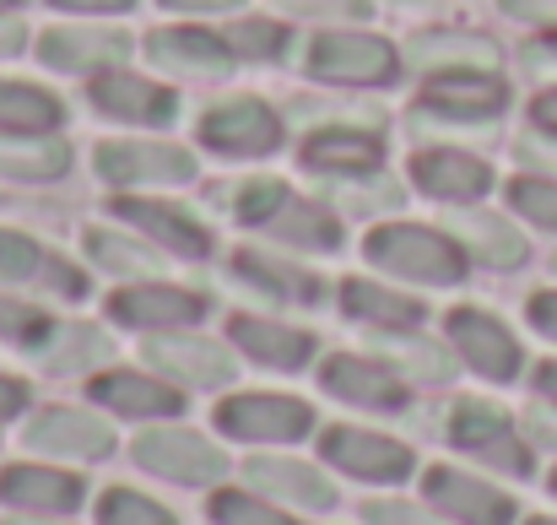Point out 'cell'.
<instances>
[{"label": "cell", "mask_w": 557, "mask_h": 525, "mask_svg": "<svg viewBox=\"0 0 557 525\" xmlns=\"http://www.w3.org/2000/svg\"><path fill=\"white\" fill-rule=\"evenodd\" d=\"M531 525H557V521H531Z\"/></svg>", "instance_id": "cell-52"}, {"label": "cell", "mask_w": 557, "mask_h": 525, "mask_svg": "<svg viewBox=\"0 0 557 525\" xmlns=\"http://www.w3.org/2000/svg\"><path fill=\"white\" fill-rule=\"evenodd\" d=\"M428 103L444 109V114L476 120V114H498L509 103V87L498 76H482V71H444V76L428 82Z\"/></svg>", "instance_id": "cell-11"}, {"label": "cell", "mask_w": 557, "mask_h": 525, "mask_svg": "<svg viewBox=\"0 0 557 525\" xmlns=\"http://www.w3.org/2000/svg\"><path fill=\"white\" fill-rule=\"evenodd\" d=\"M309 71L325 82H389L395 76V49L384 38H352V33H325L309 49Z\"/></svg>", "instance_id": "cell-3"}, {"label": "cell", "mask_w": 557, "mask_h": 525, "mask_svg": "<svg viewBox=\"0 0 557 525\" xmlns=\"http://www.w3.org/2000/svg\"><path fill=\"white\" fill-rule=\"evenodd\" d=\"M411 174L417 184L428 190V195H438V200H476V195H487V163H476V158H466V152H422L417 163H411Z\"/></svg>", "instance_id": "cell-12"}, {"label": "cell", "mask_w": 557, "mask_h": 525, "mask_svg": "<svg viewBox=\"0 0 557 525\" xmlns=\"http://www.w3.org/2000/svg\"><path fill=\"white\" fill-rule=\"evenodd\" d=\"M536 390L557 401V363H542V368H536Z\"/></svg>", "instance_id": "cell-50"}, {"label": "cell", "mask_w": 557, "mask_h": 525, "mask_svg": "<svg viewBox=\"0 0 557 525\" xmlns=\"http://www.w3.org/2000/svg\"><path fill=\"white\" fill-rule=\"evenodd\" d=\"M114 320L125 326H189L200 320V298L180 288H125L114 293Z\"/></svg>", "instance_id": "cell-16"}, {"label": "cell", "mask_w": 557, "mask_h": 525, "mask_svg": "<svg viewBox=\"0 0 557 525\" xmlns=\"http://www.w3.org/2000/svg\"><path fill=\"white\" fill-rule=\"evenodd\" d=\"M325 455L352 472V477H369V483H400L411 472V450L395 444V439H379V434H352V428H336L325 434Z\"/></svg>", "instance_id": "cell-9"}, {"label": "cell", "mask_w": 557, "mask_h": 525, "mask_svg": "<svg viewBox=\"0 0 557 525\" xmlns=\"http://www.w3.org/2000/svg\"><path fill=\"white\" fill-rule=\"evenodd\" d=\"M249 477H255L260 488H271V493L298 499V504H314V510H325V504H331V488H325L314 472L293 466V461H255V466H249Z\"/></svg>", "instance_id": "cell-27"}, {"label": "cell", "mask_w": 557, "mask_h": 525, "mask_svg": "<svg viewBox=\"0 0 557 525\" xmlns=\"http://www.w3.org/2000/svg\"><path fill=\"white\" fill-rule=\"evenodd\" d=\"M449 337H455V347L466 352V363L482 368L487 379H515V374H520V347H515V337H509L493 315H482V309H455V315H449Z\"/></svg>", "instance_id": "cell-7"}, {"label": "cell", "mask_w": 557, "mask_h": 525, "mask_svg": "<svg viewBox=\"0 0 557 525\" xmlns=\"http://www.w3.org/2000/svg\"><path fill=\"white\" fill-rule=\"evenodd\" d=\"M233 342L249 352V357L271 363V368H298V363H309V352H314L309 337H298V331H287V326H271V320H233Z\"/></svg>", "instance_id": "cell-22"}, {"label": "cell", "mask_w": 557, "mask_h": 525, "mask_svg": "<svg viewBox=\"0 0 557 525\" xmlns=\"http://www.w3.org/2000/svg\"><path fill=\"white\" fill-rule=\"evenodd\" d=\"M152 60L174 65V71H200V76H216L227 71V44L211 38V33H195V27H180V33H152L147 38Z\"/></svg>", "instance_id": "cell-20"}, {"label": "cell", "mask_w": 557, "mask_h": 525, "mask_svg": "<svg viewBox=\"0 0 557 525\" xmlns=\"http://www.w3.org/2000/svg\"><path fill=\"white\" fill-rule=\"evenodd\" d=\"M531 326L557 342V293H536V298H531Z\"/></svg>", "instance_id": "cell-43"}, {"label": "cell", "mask_w": 557, "mask_h": 525, "mask_svg": "<svg viewBox=\"0 0 557 525\" xmlns=\"http://www.w3.org/2000/svg\"><path fill=\"white\" fill-rule=\"evenodd\" d=\"M65 163H71V152L60 142H49V136H38V142H5L0 147V174H11V179L65 174Z\"/></svg>", "instance_id": "cell-28"}, {"label": "cell", "mask_w": 557, "mask_h": 525, "mask_svg": "<svg viewBox=\"0 0 557 525\" xmlns=\"http://www.w3.org/2000/svg\"><path fill=\"white\" fill-rule=\"evenodd\" d=\"M5 5H11V0H0V11H5Z\"/></svg>", "instance_id": "cell-54"}, {"label": "cell", "mask_w": 557, "mask_h": 525, "mask_svg": "<svg viewBox=\"0 0 557 525\" xmlns=\"http://www.w3.org/2000/svg\"><path fill=\"white\" fill-rule=\"evenodd\" d=\"M103 352V337L98 331H65V352H54V357H44V363H54V368H71V363H87V357H98Z\"/></svg>", "instance_id": "cell-39"}, {"label": "cell", "mask_w": 557, "mask_h": 525, "mask_svg": "<svg viewBox=\"0 0 557 525\" xmlns=\"http://www.w3.org/2000/svg\"><path fill=\"white\" fill-rule=\"evenodd\" d=\"M152 363L180 374V379H195V384H222L227 379V357L206 342H152Z\"/></svg>", "instance_id": "cell-25"}, {"label": "cell", "mask_w": 557, "mask_h": 525, "mask_svg": "<svg viewBox=\"0 0 557 525\" xmlns=\"http://www.w3.org/2000/svg\"><path fill=\"white\" fill-rule=\"evenodd\" d=\"M271 228L282 233V239H293V244H314V249H336V222L325 217V211H309V206H287L282 200V211L271 217Z\"/></svg>", "instance_id": "cell-30"}, {"label": "cell", "mask_w": 557, "mask_h": 525, "mask_svg": "<svg viewBox=\"0 0 557 525\" xmlns=\"http://www.w3.org/2000/svg\"><path fill=\"white\" fill-rule=\"evenodd\" d=\"M22 401H27V390H22L16 379H0V417H11Z\"/></svg>", "instance_id": "cell-46"}, {"label": "cell", "mask_w": 557, "mask_h": 525, "mask_svg": "<svg viewBox=\"0 0 557 525\" xmlns=\"http://www.w3.org/2000/svg\"><path fill=\"white\" fill-rule=\"evenodd\" d=\"M553 493H557V472H553Z\"/></svg>", "instance_id": "cell-53"}, {"label": "cell", "mask_w": 557, "mask_h": 525, "mask_svg": "<svg viewBox=\"0 0 557 525\" xmlns=\"http://www.w3.org/2000/svg\"><path fill=\"white\" fill-rule=\"evenodd\" d=\"M49 260H44V249L33 244V239H22V233H5L0 228V277H38Z\"/></svg>", "instance_id": "cell-34"}, {"label": "cell", "mask_w": 557, "mask_h": 525, "mask_svg": "<svg viewBox=\"0 0 557 525\" xmlns=\"http://www.w3.org/2000/svg\"><path fill=\"white\" fill-rule=\"evenodd\" d=\"M287 5L314 11V16H363V11H369L363 0H287Z\"/></svg>", "instance_id": "cell-41"}, {"label": "cell", "mask_w": 557, "mask_h": 525, "mask_svg": "<svg viewBox=\"0 0 557 525\" xmlns=\"http://www.w3.org/2000/svg\"><path fill=\"white\" fill-rule=\"evenodd\" d=\"M369 521L373 525H422L417 510H406V504H369Z\"/></svg>", "instance_id": "cell-44"}, {"label": "cell", "mask_w": 557, "mask_h": 525, "mask_svg": "<svg viewBox=\"0 0 557 525\" xmlns=\"http://www.w3.org/2000/svg\"><path fill=\"white\" fill-rule=\"evenodd\" d=\"M449 439L460 444V450H471V455H482V461H493V466H504V472H531V450L515 439V428H509V417L498 412V406H482V401H460L455 406V417H449Z\"/></svg>", "instance_id": "cell-2"}, {"label": "cell", "mask_w": 557, "mask_h": 525, "mask_svg": "<svg viewBox=\"0 0 557 525\" xmlns=\"http://www.w3.org/2000/svg\"><path fill=\"white\" fill-rule=\"evenodd\" d=\"M38 54L54 71H103V65L131 54V38L125 33H92V27H54V33H44Z\"/></svg>", "instance_id": "cell-10"}, {"label": "cell", "mask_w": 557, "mask_h": 525, "mask_svg": "<svg viewBox=\"0 0 557 525\" xmlns=\"http://www.w3.org/2000/svg\"><path fill=\"white\" fill-rule=\"evenodd\" d=\"M553 271H557V260H553Z\"/></svg>", "instance_id": "cell-55"}, {"label": "cell", "mask_w": 557, "mask_h": 525, "mask_svg": "<svg viewBox=\"0 0 557 525\" xmlns=\"http://www.w3.org/2000/svg\"><path fill=\"white\" fill-rule=\"evenodd\" d=\"M0 331L27 342V337H38V331H44V315H38V309H22V304H5V298H0Z\"/></svg>", "instance_id": "cell-40"}, {"label": "cell", "mask_w": 557, "mask_h": 525, "mask_svg": "<svg viewBox=\"0 0 557 525\" xmlns=\"http://www.w3.org/2000/svg\"><path fill=\"white\" fill-rule=\"evenodd\" d=\"M27 444L54 450V455H103V450H109V428L92 423L87 412L54 406V412H44V417L27 428Z\"/></svg>", "instance_id": "cell-15"}, {"label": "cell", "mask_w": 557, "mask_h": 525, "mask_svg": "<svg viewBox=\"0 0 557 525\" xmlns=\"http://www.w3.org/2000/svg\"><path fill=\"white\" fill-rule=\"evenodd\" d=\"M0 125L5 131H54L60 125V103L38 87H22V82H0Z\"/></svg>", "instance_id": "cell-24"}, {"label": "cell", "mask_w": 557, "mask_h": 525, "mask_svg": "<svg viewBox=\"0 0 557 525\" xmlns=\"http://www.w3.org/2000/svg\"><path fill=\"white\" fill-rule=\"evenodd\" d=\"M0 499L5 504H22V510H76L82 499V483L65 477V472H49V466H11L0 472Z\"/></svg>", "instance_id": "cell-14"}, {"label": "cell", "mask_w": 557, "mask_h": 525, "mask_svg": "<svg viewBox=\"0 0 557 525\" xmlns=\"http://www.w3.org/2000/svg\"><path fill=\"white\" fill-rule=\"evenodd\" d=\"M222 44H249L244 54H276L282 27H276V22H244V27H227V38H222Z\"/></svg>", "instance_id": "cell-38"}, {"label": "cell", "mask_w": 557, "mask_h": 525, "mask_svg": "<svg viewBox=\"0 0 557 525\" xmlns=\"http://www.w3.org/2000/svg\"><path fill=\"white\" fill-rule=\"evenodd\" d=\"M54 5H71V11H125L131 0H54Z\"/></svg>", "instance_id": "cell-47"}, {"label": "cell", "mask_w": 557, "mask_h": 525, "mask_svg": "<svg viewBox=\"0 0 557 525\" xmlns=\"http://www.w3.org/2000/svg\"><path fill=\"white\" fill-rule=\"evenodd\" d=\"M379 158H384V147L373 136H363V131H325V136H314L304 147V163H314V169H347V174H373Z\"/></svg>", "instance_id": "cell-23"}, {"label": "cell", "mask_w": 557, "mask_h": 525, "mask_svg": "<svg viewBox=\"0 0 557 525\" xmlns=\"http://www.w3.org/2000/svg\"><path fill=\"white\" fill-rule=\"evenodd\" d=\"M325 384L342 401H358V406H400V379L384 374L369 357H331L325 363Z\"/></svg>", "instance_id": "cell-17"}, {"label": "cell", "mask_w": 557, "mask_h": 525, "mask_svg": "<svg viewBox=\"0 0 557 525\" xmlns=\"http://www.w3.org/2000/svg\"><path fill=\"white\" fill-rule=\"evenodd\" d=\"M92 395L114 412H131V417H169L180 412V395L158 379H141V374H98L92 379Z\"/></svg>", "instance_id": "cell-18"}, {"label": "cell", "mask_w": 557, "mask_h": 525, "mask_svg": "<svg viewBox=\"0 0 557 525\" xmlns=\"http://www.w3.org/2000/svg\"><path fill=\"white\" fill-rule=\"evenodd\" d=\"M553 44H557V38H553Z\"/></svg>", "instance_id": "cell-56"}, {"label": "cell", "mask_w": 557, "mask_h": 525, "mask_svg": "<svg viewBox=\"0 0 557 525\" xmlns=\"http://www.w3.org/2000/svg\"><path fill=\"white\" fill-rule=\"evenodd\" d=\"M92 103L120 114V120H147V125H163L174 114V93H163L152 82H136V76H114V71L92 76Z\"/></svg>", "instance_id": "cell-13"}, {"label": "cell", "mask_w": 557, "mask_h": 525, "mask_svg": "<svg viewBox=\"0 0 557 525\" xmlns=\"http://www.w3.org/2000/svg\"><path fill=\"white\" fill-rule=\"evenodd\" d=\"M369 255L411 282H460L466 277L460 244H449L444 233H428V228H379L369 233Z\"/></svg>", "instance_id": "cell-1"}, {"label": "cell", "mask_w": 557, "mask_h": 525, "mask_svg": "<svg viewBox=\"0 0 557 525\" xmlns=\"http://www.w3.org/2000/svg\"><path fill=\"white\" fill-rule=\"evenodd\" d=\"M136 461L158 477H174V483H211L222 477V455L195 439V434H147L136 439Z\"/></svg>", "instance_id": "cell-8"}, {"label": "cell", "mask_w": 557, "mask_h": 525, "mask_svg": "<svg viewBox=\"0 0 557 525\" xmlns=\"http://www.w3.org/2000/svg\"><path fill=\"white\" fill-rule=\"evenodd\" d=\"M466 222V239L482 249L487 266H520L525 260V239L515 228H504L498 217H460Z\"/></svg>", "instance_id": "cell-29"}, {"label": "cell", "mask_w": 557, "mask_h": 525, "mask_svg": "<svg viewBox=\"0 0 557 525\" xmlns=\"http://www.w3.org/2000/svg\"><path fill=\"white\" fill-rule=\"evenodd\" d=\"M114 211L131 217V222H141L152 239H163V244L180 249V255H206V249H211V239L189 222L185 211H174V206H163V200H114Z\"/></svg>", "instance_id": "cell-21"}, {"label": "cell", "mask_w": 557, "mask_h": 525, "mask_svg": "<svg viewBox=\"0 0 557 525\" xmlns=\"http://www.w3.org/2000/svg\"><path fill=\"white\" fill-rule=\"evenodd\" d=\"M200 136H206V147H216L227 158H255V152L276 147V114L265 103H255V98H233V103L206 114Z\"/></svg>", "instance_id": "cell-4"}, {"label": "cell", "mask_w": 557, "mask_h": 525, "mask_svg": "<svg viewBox=\"0 0 557 525\" xmlns=\"http://www.w3.org/2000/svg\"><path fill=\"white\" fill-rule=\"evenodd\" d=\"M238 266H244V277H255V282H265V288H276V293H293V298H314V293H320L314 277H298V271H287V266H276V260L238 255Z\"/></svg>", "instance_id": "cell-31"}, {"label": "cell", "mask_w": 557, "mask_h": 525, "mask_svg": "<svg viewBox=\"0 0 557 525\" xmlns=\"http://www.w3.org/2000/svg\"><path fill=\"white\" fill-rule=\"evenodd\" d=\"M531 428H536V434H542L547 444H557V417H547V412H536V417H531Z\"/></svg>", "instance_id": "cell-51"}, {"label": "cell", "mask_w": 557, "mask_h": 525, "mask_svg": "<svg viewBox=\"0 0 557 525\" xmlns=\"http://www.w3.org/2000/svg\"><path fill=\"white\" fill-rule=\"evenodd\" d=\"M87 249H92V260H103L109 271H147V266H152L136 244H125V239H114V233H87Z\"/></svg>", "instance_id": "cell-36"}, {"label": "cell", "mask_w": 557, "mask_h": 525, "mask_svg": "<svg viewBox=\"0 0 557 525\" xmlns=\"http://www.w3.org/2000/svg\"><path fill=\"white\" fill-rule=\"evenodd\" d=\"M531 120H536L547 136H557V93H542V98L531 103Z\"/></svg>", "instance_id": "cell-45"}, {"label": "cell", "mask_w": 557, "mask_h": 525, "mask_svg": "<svg viewBox=\"0 0 557 525\" xmlns=\"http://www.w3.org/2000/svg\"><path fill=\"white\" fill-rule=\"evenodd\" d=\"M211 515L222 525H293L287 515H276V510H265V504H255V499H244V493H216Z\"/></svg>", "instance_id": "cell-35"}, {"label": "cell", "mask_w": 557, "mask_h": 525, "mask_svg": "<svg viewBox=\"0 0 557 525\" xmlns=\"http://www.w3.org/2000/svg\"><path fill=\"white\" fill-rule=\"evenodd\" d=\"M103 525H174V515H169V510H158L152 499L109 493V499H103Z\"/></svg>", "instance_id": "cell-33"}, {"label": "cell", "mask_w": 557, "mask_h": 525, "mask_svg": "<svg viewBox=\"0 0 557 525\" xmlns=\"http://www.w3.org/2000/svg\"><path fill=\"white\" fill-rule=\"evenodd\" d=\"M216 423L238 439H298L309 434V406L287 401V395H233L227 406H216Z\"/></svg>", "instance_id": "cell-5"}, {"label": "cell", "mask_w": 557, "mask_h": 525, "mask_svg": "<svg viewBox=\"0 0 557 525\" xmlns=\"http://www.w3.org/2000/svg\"><path fill=\"white\" fill-rule=\"evenodd\" d=\"M428 499H433L444 515H455V521H466V525H509L515 521V504H509L498 488H487V483H476V477H466V472H449V466H433V472H428Z\"/></svg>", "instance_id": "cell-6"}, {"label": "cell", "mask_w": 557, "mask_h": 525, "mask_svg": "<svg viewBox=\"0 0 557 525\" xmlns=\"http://www.w3.org/2000/svg\"><path fill=\"white\" fill-rule=\"evenodd\" d=\"M16 44H22V22H5L0 16V54H16Z\"/></svg>", "instance_id": "cell-49"}, {"label": "cell", "mask_w": 557, "mask_h": 525, "mask_svg": "<svg viewBox=\"0 0 557 525\" xmlns=\"http://www.w3.org/2000/svg\"><path fill=\"white\" fill-rule=\"evenodd\" d=\"M282 200H287V190H282L276 179H260V184H249V190L238 195V217H244V222H271V217L282 211Z\"/></svg>", "instance_id": "cell-37"}, {"label": "cell", "mask_w": 557, "mask_h": 525, "mask_svg": "<svg viewBox=\"0 0 557 525\" xmlns=\"http://www.w3.org/2000/svg\"><path fill=\"white\" fill-rule=\"evenodd\" d=\"M509 16H525V22H547L557 27V0H504Z\"/></svg>", "instance_id": "cell-42"}, {"label": "cell", "mask_w": 557, "mask_h": 525, "mask_svg": "<svg viewBox=\"0 0 557 525\" xmlns=\"http://www.w3.org/2000/svg\"><path fill=\"white\" fill-rule=\"evenodd\" d=\"M509 200H515V206H520L531 222L557 228V184H553V179H515Z\"/></svg>", "instance_id": "cell-32"}, {"label": "cell", "mask_w": 557, "mask_h": 525, "mask_svg": "<svg viewBox=\"0 0 557 525\" xmlns=\"http://www.w3.org/2000/svg\"><path fill=\"white\" fill-rule=\"evenodd\" d=\"M98 169L109 179H189L195 158L180 147H103Z\"/></svg>", "instance_id": "cell-19"}, {"label": "cell", "mask_w": 557, "mask_h": 525, "mask_svg": "<svg viewBox=\"0 0 557 525\" xmlns=\"http://www.w3.org/2000/svg\"><path fill=\"white\" fill-rule=\"evenodd\" d=\"M174 11H222V5H244V0H163Z\"/></svg>", "instance_id": "cell-48"}, {"label": "cell", "mask_w": 557, "mask_h": 525, "mask_svg": "<svg viewBox=\"0 0 557 525\" xmlns=\"http://www.w3.org/2000/svg\"><path fill=\"white\" fill-rule=\"evenodd\" d=\"M347 315L358 320H379V326H417L422 320V304L389 293V288H373V282H347Z\"/></svg>", "instance_id": "cell-26"}]
</instances>
